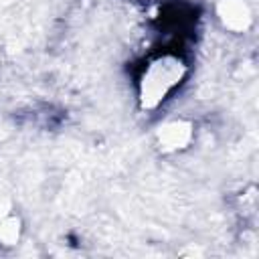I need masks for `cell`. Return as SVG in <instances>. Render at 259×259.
<instances>
[{
  "mask_svg": "<svg viewBox=\"0 0 259 259\" xmlns=\"http://www.w3.org/2000/svg\"><path fill=\"white\" fill-rule=\"evenodd\" d=\"M186 65L178 55L162 53L144 65L140 75V101L142 107H158L184 79Z\"/></svg>",
  "mask_w": 259,
  "mask_h": 259,
  "instance_id": "1",
  "label": "cell"
}]
</instances>
